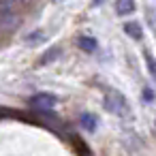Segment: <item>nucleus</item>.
Masks as SVG:
<instances>
[{
    "instance_id": "1",
    "label": "nucleus",
    "mask_w": 156,
    "mask_h": 156,
    "mask_svg": "<svg viewBox=\"0 0 156 156\" xmlns=\"http://www.w3.org/2000/svg\"><path fill=\"white\" fill-rule=\"evenodd\" d=\"M103 107H105L109 113L118 115V118H130V107H128L126 98H124L120 92H115V90H107L105 101H103Z\"/></svg>"
},
{
    "instance_id": "2",
    "label": "nucleus",
    "mask_w": 156,
    "mask_h": 156,
    "mask_svg": "<svg viewBox=\"0 0 156 156\" xmlns=\"http://www.w3.org/2000/svg\"><path fill=\"white\" fill-rule=\"evenodd\" d=\"M56 103H58V96L49 94V92H39V94L30 96V107L37 111H43V113H49V109H54Z\"/></svg>"
},
{
    "instance_id": "3",
    "label": "nucleus",
    "mask_w": 156,
    "mask_h": 156,
    "mask_svg": "<svg viewBox=\"0 0 156 156\" xmlns=\"http://www.w3.org/2000/svg\"><path fill=\"white\" fill-rule=\"evenodd\" d=\"M77 45H79L86 54H94V51L98 49V41H96L94 37H88V34H81V37L77 39Z\"/></svg>"
},
{
    "instance_id": "4",
    "label": "nucleus",
    "mask_w": 156,
    "mask_h": 156,
    "mask_svg": "<svg viewBox=\"0 0 156 156\" xmlns=\"http://www.w3.org/2000/svg\"><path fill=\"white\" fill-rule=\"evenodd\" d=\"M79 124H81V128L86 133H94L96 126H98V118L94 113H81L79 115Z\"/></svg>"
},
{
    "instance_id": "5",
    "label": "nucleus",
    "mask_w": 156,
    "mask_h": 156,
    "mask_svg": "<svg viewBox=\"0 0 156 156\" xmlns=\"http://www.w3.org/2000/svg\"><path fill=\"white\" fill-rule=\"evenodd\" d=\"M135 9H137L135 0H115V13H118L120 17L135 13Z\"/></svg>"
},
{
    "instance_id": "6",
    "label": "nucleus",
    "mask_w": 156,
    "mask_h": 156,
    "mask_svg": "<svg viewBox=\"0 0 156 156\" xmlns=\"http://www.w3.org/2000/svg\"><path fill=\"white\" fill-rule=\"evenodd\" d=\"M124 32H126L130 39H135V41H141V39H143V28H141L139 22H126V24H124Z\"/></svg>"
},
{
    "instance_id": "7",
    "label": "nucleus",
    "mask_w": 156,
    "mask_h": 156,
    "mask_svg": "<svg viewBox=\"0 0 156 156\" xmlns=\"http://www.w3.org/2000/svg\"><path fill=\"white\" fill-rule=\"evenodd\" d=\"M143 60H145V64H147V73H150V77L156 81V58L145 49V51H143Z\"/></svg>"
},
{
    "instance_id": "8",
    "label": "nucleus",
    "mask_w": 156,
    "mask_h": 156,
    "mask_svg": "<svg viewBox=\"0 0 156 156\" xmlns=\"http://www.w3.org/2000/svg\"><path fill=\"white\" fill-rule=\"evenodd\" d=\"M58 56H60V49H51V51H45V54L41 56V60H39V62H41V64H47V62L56 60Z\"/></svg>"
},
{
    "instance_id": "9",
    "label": "nucleus",
    "mask_w": 156,
    "mask_h": 156,
    "mask_svg": "<svg viewBox=\"0 0 156 156\" xmlns=\"http://www.w3.org/2000/svg\"><path fill=\"white\" fill-rule=\"evenodd\" d=\"M143 101H145V103H152V101H154V92H152L150 88H143Z\"/></svg>"
},
{
    "instance_id": "10",
    "label": "nucleus",
    "mask_w": 156,
    "mask_h": 156,
    "mask_svg": "<svg viewBox=\"0 0 156 156\" xmlns=\"http://www.w3.org/2000/svg\"><path fill=\"white\" fill-rule=\"evenodd\" d=\"M103 2H105V0H92V5H94V7H98V5H103Z\"/></svg>"
}]
</instances>
